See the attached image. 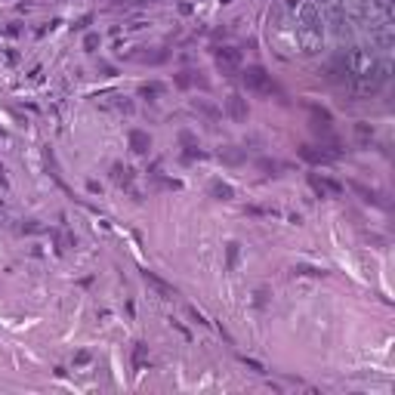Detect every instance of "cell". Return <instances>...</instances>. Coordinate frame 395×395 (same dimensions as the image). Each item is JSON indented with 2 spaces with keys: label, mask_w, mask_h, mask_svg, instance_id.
I'll return each instance as SVG.
<instances>
[{
  "label": "cell",
  "mask_w": 395,
  "mask_h": 395,
  "mask_svg": "<svg viewBox=\"0 0 395 395\" xmlns=\"http://www.w3.org/2000/svg\"><path fill=\"white\" fill-rule=\"evenodd\" d=\"M111 179L117 182V186H133V170H130V167H124V164H114L111 167Z\"/></svg>",
  "instance_id": "7"
},
{
  "label": "cell",
  "mask_w": 395,
  "mask_h": 395,
  "mask_svg": "<svg viewBox=\"0 0 395 395\" xmlns=\"http://www.w3.org/2000/svg\"><path fill=\"white\" fill-rule=\"evenodd\" d=\"M83 47H87L90 53H93V49L99 47V34H87V40H83Z\"/></svg>",
  "instance_id": "12"
},
{
  "label": "cell",
  "mask_w": 395,
  "mask_h": 395,
  "mask_svg": "<svg viewBox=\"0 0 395 395\" xmlns=\"http://www.w3.org/2000/svg\"><path fill=\"white\" fill-rule=\"evenodd\" d=\"M225 114H229L232 121H247V99L229 96V99H225Z\"/></svg>",
  "instance_id": "5"
},
{
  "label": "cell",
  "mask_w": 395,
  "mask_h": 395,
  "mask_svg": "<svg viewBox=\"0 0 395 395\" xmlns=\"http://www.w3.org/2000/svg\"><path fill=\"white\" fill-rule=\"evenodd\" d=\"M222 3H229V0H222Z\"/></svg>",
  "instance_id": "14"
},
{
  "label": "cell",
  "mask_w": 395,
  "mask_h": 395,
  "mask_svg": "<svg viewBox=\"0 0 395 395\" xmlns=\"http://www.w3.org/2000/svg\"><path fill=\"white\" fill-rule=\"evenodd\" d=\"M238 263V244H229V269Z\"/></svg>",
  "instance_id": "13"
},
{
  "label": "cell",
  "mask_w": 395,
  "mask_h": 395,
  "mask_svg": "<svg viewBox=\"0 0 395 395\" xmlns=\"http://www.w3.org/2000/svg\"><path fill=\"white\" fill-rule=\"evenodd\" d=\"M139 93L145 96V99H158V96H164V87H161V83H145Z\"/></svg>",
  "instance_id": "9"
},
{
  "label": "cell",
  "mask_w": 395,
  "mask_h": 395,
  "mask_svg": "<svg viewBox=\"0 0 395 395\" xmlns=\"http://www.w3.org/2000/svg\"><path fill=\"white\" fill-rule=\"evenodd\" d=\"M300 158H302V161H309V164H331V161H337L331 151L315 148V145H300Z\"/></svg>",
  "instance_id": "3"
},
{
  "label": "cell",
  "mask_w": 395,
  "mask_h": 395,
  "mask_svg": "<svg viewBox=\"0 0 395 395\" xmlns=\"http://www.w3.org/2000/svg\"><path fill=\"white\" fill-rule=\"evenodd\" d=\"M241 78H244V87L250 90V93H256V96H272V93H278V87H275L272 74H269L263 65H250V68L241 74Z\"/></svg>",
  "instance_id": "1"
},
{
  "label": "cell",
  "mask_w": 395,
  "mask_h": 395,
  "mask_svg": "<svg viewBox=\"0 0 395 395\" xmlns=\"http://www.w3.org/2000/svg\"><path fill=\"white\" fill-rule=\"evenodd\" d=\"M133 364H136V367L145 364V343H136V352H133Z\"/></svg>",
  "instance_id": "11"
},
{
  "label": "cell",
  "mask_w": 395,
  "mask_h": 395,
  "mask_svg": "<svg viewBox=\"0 0 395 395\" xmlns=\"http://www.w3.org/2000/svg\"><path fill=\"white\" fill-rule=\"evenodd\" d=\"M309 186H312L315 191H318V195H340V191H343V186H340V182H333V179H324V176H309Z\"/></svg>",
  "instance_id": "4"
},
{
  "label": "cell",
  "mask_w": 395,
  "mask_h": 395,
  "mask_svg": "<svg viewBox=\"0 0 395 395\" xmlns=\"http://www.w3.org/2000/svg\"><path fill=\"white\" fill-rule=\"evenodd\" d=\"M130 148L136 151V155H145V151L151 148L148 133H142V130H130Z\"/></svg>",
  "instance_id": "6"
},
{
  "label": "cell",
  "mask_w": 395,
  "mask_h": 395,
  "mask_svg": "<svg viewBox=\"0 0 395 395\" xmlns=\"http://www.w3.org/2000/svg\"><path fill=\"white\" fill-rule=\"evenodd\" d=\"M216 65H220L222 74H235V71H238V65H241V53H238V49H232V47L216 49Z\"/></svg>",
  "instance_id": "2"
},
{
  "label": "cell",
  "mask_w": 395,
  "mask_h": 395,
  "mask_svg": "<svg viewBox=\"0 0 395 395\" xmlns=\"http://www.w3.org/2000/svg\"><path fill=\"white\" fill-rule=\"evenodd\" d=\"M145 281H151V284H155V290H158V293H164V297H173V293H176V290L170 287V284H164V281L158 278L155 272H145Z\"/></svg>",
  "instance_id": "8"
},
{
  "label": "cell",
  "mask_w": 395,
  "mask_h": 395,
  "mask_svg": "<svg viewBox=\"0 0 395 395\" xmlns=\"http://www.w3.org/2000/svg\"><path fill=\"white\" fill-rule=\"evenodd\" d=\"M213 195H216V198H222V201H229L235 191H232L229 186H222V182H213Z\"/></svg>",
  "instance_id": "10"
}]
</instances>
